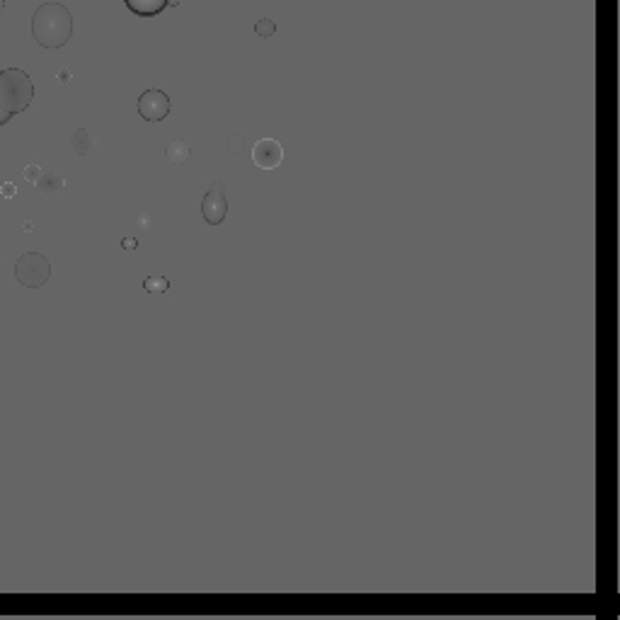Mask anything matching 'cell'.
<instances>
[{
  "instance_id": "cell-12",
  "label": "cell",
  "mask_w": 620,
  "mask_h": 620,
  "mask_svg": "<svg viewBox=\"0 0 620 620\" xmlns=\"http://www.w3.org/2000/svg\"><path fill=\"white\" fill-rule=\"evenodd\" d=\"M73 148H76L78 153H88L90 148H92V136H90L85 129H80V131H76V138H73Z\"/></svg>"
},
{
  "instance_id": "cell-3",
  "label": "cell",
  "mask_w": 620,
  "mask_h": 620,
  "mask_svg": "<svg viewBox=\"0 0 620 620\" xmlns=\"http://www.w3.org/2000/svg\"><path fill=\"white\" fill-rule=\"evenodd\" d=\"M51 277V262L42 252H24L15 262V279L24 288H39Z\"/></svg>"
},
{
  "instance_id": "cell-14",
  "label": "cell",
  "mask_w": 620,
  "mask_h": 620,
  "mask_svg": "<svg viewBox=\"0 0 620 620\" xmlns=\"http://www.w3.org/2000/svg\"><path fill=\"white\" fill-rule=\"evenodd\" d=\"M0 194H3L5 199H13L15 194H17V189H15V184H13V182H5L3 187H0Z\"/></svg>"
},
{
  "instance_id": "cell-13",
  "label": "cell",
  "mask_w": 620,
  "mask_h": 620,
  "mask_svg": "<svg viewBox=\"0 0 620 620\" xmlns=\"http://www.w3.org/2000/svg\"><path fill=\"white\" fill-rule=\"evenodd\" d=\"M42 168H39V165H27V168H24V179H27V182H32V184H37L39 182V177H42Z\"/></svg>"
},
{
  "instance_id": "cell-15",
  "label": "cell",
  "mask_w": 620,
  "mask_h": 620,
  "mask_svg": "<svg viewBox=\"0 0 620 620\" xmlns=\"http://www.w3.org/2000/svg\"><path fill=\"white\" fill-rule=\"evenodd\" d=\"M122 247L124 250H136L138 247V240L136 238H124L122 240Z\"/></svg>"
},
{
  "instance_id": "cell-8",
  "label": "cell",
  "mask_w": 620,
  "mask_h": 620,
  "mask_svg": "<svg viewBox=\"0 0 620 620\" xmlns=\"http://www.w3.org/2000/svg\"><path fill=\"white\" fill-rule=\"evenodd\" d=\"M168 160L170 163H187L189 155H192V146H189V141H184V138H172V141L168 143Z\"/></svg>"
},
{
  "instance_id": "cell-6",
  "label": "cell",
  "mask_w": 620,
  "mask_h": 620,
  "mask_svg": "<svg viewBox=\"0 0 620 620\" xmlns=\"http://www.w3.org/2000/svg\"><path fill=\"white\" fill-rule=\"evenodd\" d=\"M284 160V148L277 138H259L252 146V163L262 170L279 168Z\"/></svg>"
},
{
  "instance_id": "cell-7",
  "label": "cell",
  "mask_w": 620,
  "mask_h": 620,
  "mask_svg": "<svg viewBox=\"0 0 620 620\" xmlns=\"http://www.w3.org/2000/svg\"><path fill=\"white\" fill-rule=\"evenodd\" d=\"M127 8L138 17H155L170 5V0H124Z\"/></svg>"
},
{
  "instance_id": "cell-1",
  "label": "cell",
  "mask_w": 620,
  "mask_h": 620,
  "mask_svg": "<svg viewBox=\"0 0 620 620\" xmlns=\"http://www.w3.org/2000/svg\"><path fill=\"white\" fill-rule=\"evenodd\" d=\"M32 34L39 47L61 49L73 34V15L61 3H44L32 15Z\"/></svg>"
},
{
  "instance_id": "cell-5",
  "label": "cell",
  "mask_w": 620,
  "mask_h": 620,
  "mask_svg": "<svg viewBox=\"0 0 620 620\" xmlns=\"http://www.w3.org/2000/svg\"><path fill=\"white\" fill-rule=\"evenodd\" d=\"M138 114H141L146 122H163L170 114V97L163 92V90H146V92L138 97Z\"/></svg>"
},
{
  "instance_id": "cell-11",
  "label": "cell",
  "mask_w": 620,
  "mask_h": 620,
  "mask_svg": "<svg viewBox=\"0 0 620 620\" xmlns=\"http://www.w3.org/2000/svg\"><path fill=\"white\" fill-rule=\"evenodd\" d=\"M274 32H277V24H274L269 17L257 19V24H254V34H257L259 39H269Z\"/></svg>"
},
{
  "instance_id": "cell-2",
  "label": "cell",
  "mask_w": 620,
  "mask_h": 620,
  "mask_svg": "<svg viewBox=\"0 0 620 620\" xmlns=\"http://www.w3.org/2000/svg\"><path fill=\"white\" fill-rule=\"evenodd\" d=\"M32 97L34 83L22 68H3L0 71V112L8 122L15 114L24 112L32 104Z\"/></svg>"
},
{
  "instance_id": "cell-9",
  "label": "cell",
  "mask_w": 620,
  "mask_h": 620,
  "mask_svg": "<svg viewBox=\"0 0 620 620\" xmlns=\"http://www.w3.org/2000/svg\"><path fill=\"white\" fill-rule=\"evenodd\" d=\"M63 177H58V174H42V177H39V182H37V187H39V192H44V194H56L58 189H63Z\"/></svg>"
},
{
  "instance_id": "cell-10",
  "label": "cell",
  "mask_w": 620,
  "mask_h": 620,
  "mask_svg": "<svg viewBox=\"0 0 620 620\" xmlns=\"http://www.w3.org/2000/svg\"><path fill=\"white\" fill-rule=\"evenodd\" d=\"M143 288H146L148 293H165V291H170V282H168V277H163V274H153V277H148L146 282H143Z\"/></svg>"
},
{
  "instance_id": "cell-4",
  "label": "cell",
  "mask_w": 620,
  "mask_h": 620,
  "mask_svg": "<svg viewBox=\"0 0 620 620\" xmlns=\"http://www.w3.org/2000/svg\"><path fill=\"white\" fill-rule=\"evenodd\" d=\"M202 213L206 218L209 226H221L228 216V199H226V189L223 184H211V189L206 192L202 202Z\"/></svg>"
},
{
  "instance_id": "cell-16",
  "label": "cell",
  "mask_w": 620,
  "mask_h": 620,
  "mask_svg": "<svg viewBox=\"0 0 620 620\" xmlns=\"http://www.w3.org/2000/svg\"><path fill=\"white\" fill-rule=\"evenodd\" d=\"M3 124H8V119L3 117V112H0V127H3Z\"/></svg>"
},
{
  "instance_id": "cell-17",
  "label": "cell",
  "mask_w": 620,
  "mask_h": 620,
  "mask_svg": "<svg viewBox=\"0 0 620 620\" xmlns=\"http://www.w3.org/2000/svg\"><path fill=\"white\" fill-rule=\"evenodd\" d=\"M3 8H5V0H0V10H3Z\"/></svg>"
}]
</instances>
